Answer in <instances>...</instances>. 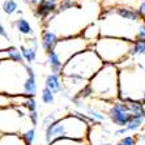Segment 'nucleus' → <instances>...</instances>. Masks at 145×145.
Listing matches in <instances>:
<instances>
[{"label":"nucleus","mask_w":145,"mask_h":145,"mask_svg":"<svg viewBox=\"0 0 145 145\" xmlns=\"http://www.w3.org/2000/svg\"><path fill=\"white\" fill-rule=\"evenodd\" d=\"M13 26L20 35H24V37H27V38L34 35L33 26H31L30 22H29L26 18H24V17H18L17 20H14Z\"/></svg>","instance_id":"nucleus-17"},{"label":"nucleus","mask_w":145,"mask_h":145,"mask_svg":"<svg viewBox=\"0 0 145 145\" xmlns=\"http://www.w3.org/2000/svg\"><path fill=\"white\" fill-rule=\"evenodd\" d=\"M5 52H7V60L14 61V63H25L20 48H17L16 46H8L5 48Z\"/></svg>","instance_id":"nucleus-22"},{"label":"nucleus","mask_w":145,"mask_h":145,"mask_svg":"<svg viewBox=\"0 0 145 145\" xmlns=\"http://www.w3.org/2000/svg\"><path fill=\"white\" fill-rule=\"evenodd\" d=\"M0 39H4V38L0 37ZM4 40H8V39H4ZM8 46H10V44H7V43H0V50H4V48H7Z\"/></svg>","instance_id":"nucleus-34"},{"label":"nucleus","mask_w":145,"mask_h":145,"mask_svg":"<svg viewBox=\"0 0 145 145\" xmlns=\"http://www.w3.org/2000/svg\"><path fill=\"white\" fill-rule=\"evenodd\" d=\"M57 7H59V0H40L35 7H33V14L38 20H40V22L46 27L48 21L55 17Z\"/></svg>","instance_id":"nucleus-10"},{"label":"nucleus","mask_w":145,"mask_h":145,"mask_svg":"<svg viewBox=\"0 0 145 145\" xmlns=\"http://www.w3.org/2000/svg\"><path fill=\"white\" fill-rule=\"evenodd\" d=\"M39 1H40V0H30V5H31V7H35Z\"/></svg>","instance_id":"nucleus-36"},{"label":"nucleus","mask_w":145,"mask_h":145,"mask_svg":"<svg viewBox=\"0 0 145 145\" xmlns=\"http://www.w3.org/2000/svg\"><path fill=\"white\" fill-rule=\"evenodd\" d=\"M1 135H3V133H1V132H0V136H1Z\"/></svg>","instance_id":"nucleus-38"},{"label":"nucleus","mask_w":145,"mask_h":145,"mask_svg":"<svg viewBox=\"0 0 145 145\" xmlns=\"http://www.w3.org/2000/svg\"><path fill=\"white\" fill-rule=\"evenodd\" d=\"M26 77V63L0 60V93L9 95H22V88Z\"/></svg>","instance_id":"nucleus-6"},{"label":"nucleus","mask_w":145,"mask_h":145,"mask_svg":"<svg viewBox=\"0 0 145 145\" xmlns=\"http://www.w3.org/2000/svg\"><path fill=\"white\" fill-rule=\"evenodd\" d=\"M90 127L86 115L80 111H72L71 114L59 118L44 129V140L47 145L59 138L88 142Z\"/></svg>","instance_id":"nucleus-1"},{"label":"nucleus","mask_w":145,"mask_h":145,"mask_svg":"<svg viewBox=\"0 0 145 145\" xmlns=\"http://www.w3.org/2000/svg\"><path fill=\"white\" fill-rule=\"evenodd\" d=\"M44 88L48 89L50 91H52L55 95L61 94L64 90V85H63V78L61 74L59 73H48L44 78Z\"/></svg>","instance_id":"nucleus-15"},{"label":"nucleus","mask_w":145,"mask_h":145,"mask_svg":"<svg viewBox=\"0 0 145 145\" xmlns=\"http://www.w3.org/2000/svg\"><path fill=\"white\" fill-rule=\"evenodd\" d=\"M136 9H137L138 16H140V21H141L142 24H145V0L140 1V4H138V7Z\"/></svg>","instance_id":"nucleus-32"},{"label":"nucleus","mask_w":145,"mask_h":145,"mask_svg":"<svg viewBox=\"0 0 145 145\" xmlns=\"http://www.w3.org/2000/svg\"><path fill=\"white\" fill-rule=\"evenodd\" d=\"M133 40H142V42H145V24H142V22L138 24Z\"/></svg>","instance_id":"nucleus-30"},{"label":"nucleus","mask_w":145,"mask_h":145,"mask_svg":"<svg viewBox=\"0 0 145 145\" xmlns=\"http://www.w3.org/2000/svg\"><path fill=\"white\" fill-rule=\"evenodd\" d=\"M1 9L7 16H13L14 13L18 12V3L16 0H4L1 4Z\"/></svg>","instance_id":"nucleus-24"},{"label":"nucleus","mask_w":145,"mask_h":145,"mask_svg":"<svg viewBox=\"0 0 145 145\" xmlns=\"http://www.w3.org/2000/svg\"><path fill=\"white\" fill-rule=\"evenodd\" d=\"M88 142L84 141H77V140H69V138H59L55 140L48 145H86Z\"/></svg>","instance_id":"nucleus-28"},{"label":"nucleus","mask_w":145,"mask_h":145,"mask_svg":"<svg viewBox=\"0 0 145 145\" xmlns=\"http://www.w3.org/2000/svg\"><path fill=\"white\" fill-rule=\"evenodd\" d=\"M40 101L44 105H54L55 103V94L48 89L43 88L40 90Z\"/></svg>","instance_id":"nucleus-26"},{"label":"nucleus","mask_w":145,"mask_h":145,"mask_svg":"<svg viewBox=\"0 0 145 145\" xmlns=\"http://www.w3.org/2000/svg\"><path fill=\"white\" fill-rule=\"evenodd\" d=\"M89 86L94 99L105 102L119 99V67L115 64H103L90 78Z\"/></svg>","instance_id":"nucleus-3"},{"label":"nucleus","mask_w":145,"mask_h":145,"mask_svg":"<svg viewBox=\"0 0 145 145\" xmlns=\"http://www.w3.org/2000/svg\"><path fill=\"white\" fill-rule=\"evenodd\" d=\"M0 37L4 38V39H8V40H9V35H8V31H7L5 26H4L1 22H0Z\"/></svg>","instance_id":"nucleus-33"},{"label":"nucleus","mask_w":145,"mask_h":145,"mask_svg":"<svg viewBox=\"0 0 145 145\" xmlns=\"http://www.w3.org/2000/svg\"><path fill=\"white\" fill-rule=\"evenodd\" d=\"M38 93V84H37V74L31 65L27 64V77L24 82L22 88V95L25 97H35Z\"/></svg>","instance_id":"nucleus-13"},{"label":"nucleus","mask_w":145,"mask_h":145,"mask_svg":"<svg viewBox=\"0 0 145 145\" xmlns=\"http://www.w3.org/2000/svg\"><path fill=\"white\" fill-rule=\"evenodd\" d=\"M89 47H90V44L81 35H72V37L60 38L57 46L55 47V51L57 52L61 61L65 64V61H68L72 56H74L76 54H78V52L86 50Z\"/></svg>","instance_id":"nucleus-8"},{"label":"nucleus","mask_w":145,"mask_h":145,"mask_svg":"<svg viewBox=\"0 0 145 145\" xmlns=\"http://www.w3.org/2000/svg\"><path fill=\"white\" fill-rule=\"evenodd\" d=\"M80 35L84 38L90 46H93V44L102 37L101 26H99V24H98V21L97 22H90V24H88L82 30H81Z\"/></svg>","instance_id":"nucleus-14"},{"label":"nucleus","mask_w":145,"mask_h":145,"mask_svg":"<svg viewBox=\"0 0 145 145\" xmlns=\"http://www.w3.org/2000/svg\"><path fill=\"white\" fill-rule=\"evenodd\" d=\"M129 112L132 115V119H144L145 120V103L141 101H124Z\"/></svg>","instance_id":"nucleus-18"},{"label":"nucleus","mask_w":145,"mask_h":145,"mask_svg":"<svg viewBox=\"0 0 145 145\" xmlns=\"http://www.w3.org/2000/svg\"><path fill=\"white\" fill-rule=\"evenodd\" d=\"M145 56V42L142 40H132L131 48H129V57Z\"/></svg>","instance_id":"nucleus-21"},{"label":"nucleus","mask_w":145,"mask_h":145,"mask_svg":"<svg viewBox=\"0 0 145 145\" xmlns=\"http://www.w3.org/2000/svg\"><path fill=\"white\" fill-rule=\"evenodd\" d=\"M59 40H60L59 34L55 33L52 29H48V27H44L42 34H40V46H42V48H43L46 54L55 50Z\"/></svg>","instance_id":"nucleus-12"},{"label":"nucleus","mask_w":145,"mask_h":145,"mask_svg":"<svg viewBox=\"0 0 145 145\" xmlns=\"http://www.w3.org/2000/svg\"><path fill=\"white\" fill-rule=\"evenodd\" d=\"M37 132H35V127H29L26 131H24L21 133V137L24 138V141L26 145H33L34 140H35Z\"/></svg>","instance_id":"nucleus-25"},{"label":"nucleus","mask_w":145,"mask_h":145,"mask_svg":"<svg viewBox=\"0 0 145 145\" xmlns=\"http://www.w3.org/2000/svg\"><path fill=\"white\" fill-rule=\"evenodd\" d=\"M119 67V99L142 101L145 95V69L140 64L125 59Z\"/></svg>","instance_id":"nucleus-2"},{"label":"nucleus","mask_w":145,"mask_h":145,"mask_svg":"<svg viewBox=\"0 0 145 145\" xmlns=\"http://www.w3.org/2000/svg\"><path fill=\"white\" fill-rule=\"evenodd\" d=\"M20 51L22 54V57H24V61L26 64L31 65L34 61L37 60V55H38V50L37 48L31 47L30 44L27 43H22L20 46Z\"/></svg>","instance_id":"nucleus-19"},{"label":"nucleus","mask_w":145,"mask_h":145,"mask_svg":"<svg viewBox=\"0 0 145 145\" xmlns=\"http://www.w3.org/2000/svg\"><path fill=\"white\" fill-rule=\"evenodd\" d=\"M46 60H47V64H48V68H50V71L52 72V73H59L61 74V69H63V67H64V63L61 61V59L59 57V55H57V52L55 50L50 51V52H47L46 54Z\"/></svg>","instance_id":"nucleus-16"},{"label":"nucleus","mask_w":145,"mask_h":145,"mask_svg":"<svg viewBox=\"0 0 145 145\" xmlns=\"http://www.w3.org/2000/svg\"><path fill=\"white\" fill-rule=\"evenodd\" d=\"M0 145H26L21 135L17 133H3L0 136Z\"/></svg>","instance_id":"nucleus-20"},{"label":"nucleus","mask_w":145,"mask_h":145,"mask_svg":"<svg viewBox=\"0 0 145 145\" xmlns=\"http://www.w3.org/2000/svg\"><path fill=\"white\" fill-rule=\"evenodd\" d=\"M22 107H24L27 112L38 111V103H37V101H35V97H26L25 98Z\"/></svg>","instance_id":"nucleus-27"},{"label":"nucleus","mask_w":145,"mask_h":145,"mask_svg":"<svg viewBox=\"0 0 145 145\" xmlns=\"http://www.w3.org/2000/svg\"><path fill=\"white\" fill-rule=\"evenodd\" d=\"M106 114H107V118L110 119V121L114 125H116L118 128L125 127L132 120L131 112L125 105V102L121 99H116V101L111 102Z\"/></svg>","instance_id":"nucleus-9"},{"label":"nucleus","mask_w":145,"mask_h":145,"mask_svg":"<svg viewBox=\"0 0 145 145\" xmlns=\"http://www.w3.org/2000/svg\"><path fill=\"white\" fill-rule=\"evenodd\" d=\"M136 138H137V141L138 140H144V142H145V133H142V135H136Z\"/></svg>","instance_id":"nucleus-35"},{"label":"nucleus","mask_w":145,"mask_h":145,"mask_svg":"<svg viewBox=\"0 0 145 145\" xmlns=\"http://www.w3.org/2000/svg\"><path fill=\"white\" fill-rule=\"evenodd\" d=\"M27 119H29V121H30V124L33 127H37L38 123H39V114H38V111L27 112Z\"/></svg>","instance_id":"nucleus-31"},{"label":"nucleus","mask_w":145,"mask_h":145,"mask_svg":"<svg viewBox=\"0 0 145 145\" xmlns=\"http://www.w3.org/2000/svg\"><path fill=\"white\" fill-rule=\"evenodd\" d=\"M110 9H111L115 14H118L119 17H121L123 20H127V21H129V22H133V24H140V22H141L137 9H135V8L124 5V4H119V5L110 7Z\"/></svg>","instance_id":"nucleus-11"},{"label":"nucleus","mask_w":145,"mask_h":145,"mask_svg":"<svg viewBox=\"0 0 145 145\" xmlns=\"http://www.w3.org/2000/svg\"><path fill=\"white\" fill-rule=\"evenodd\" d=\"M98 145H114V144H111V142H108V141H102L101 144H98Z\"/></svg>","instance_id":"nucleus-37"},{"label":"nucleus","mask_w":145,"mask_h":145,"mask_svg":"<svg viewBox=\"0 0 145 145\" xmlns=\"http://www.w3.org/2000/svg\"><path fill=\"white\" fill-rule=\"evenodd\" d=\"M116 145H138V142H137L136 136L131 135V136H123V137L118 141Z\"/></svg>","instance_id":"nucleus-29"},{"label":"nucleus","mask_w":145,"mask_h":145,"mask_svg":"<svg viewBox=\"0 0 145 145\" xmlns=\"http://www.w3.org/2000/svg\"><path fill=\"white\" fill-rule=\"evenodd\" d=\"M0 1H4V0H0Z\"/></svg>","instance_id":"nucleus-39"},{"label":"nucleus","mask_w":145,"mask_h":145,"mask_svg":"<svg viewBox=\"0 0 145 145\" xmlns=\"http://www.w3.org/2000/svg\"><path fill=\"white\" fill-rule=\"evenodd\" d=\"M22 107H9L0 110V132L1 133H17L21 135L25 131L22 128L24 119L27 118V111H22Z\"/></svg>","instance_id":"nucleus-7"},{"label":"nucleus","mask_w":145,"mask_h":145,"mask_svg":"<svg viewBox=\"0 0 145 145\" xmlns=\"http://www.w3.org/2000/svg\"><path fill=\"white\" fill-rule=\"evenodd\" d=\"M103 64L105 63L90 46L89 48L81 51L72 56L68 61H65L64 67L61 69V76H71L90 81V78L103 67Z\"/></svg>","instance_id":"nucleus-4"},{"label":"nucleus","mask_w":145,"mask_h":145,"mask_svg":"<svg viewBox=\"0 0 145 145\" xmlns=\"http://www.w3.org/2000/svg\"><path fill=\"white\" fill-rule=\"evenodd\" d=\"M132 40L118 37H105L102 35L91 47L98 54L105 64L119 65L129 57V48Z\"/></svg>","instance_id":"nucleus-5"},{"label":"nucleus","mask_w":145,"mask_h":145,"mask_svg":"<svg viewBox=\"0 0 145 145\" xmlns=\"http://www.w3.org/2000/svg\"><path fill=\"white\" fill-rule=\"evenodd\" d=\"M77 7H80V0H59V7H57L56 14L67 12V10L73 9V8H77Z\"/></svg>","instance_id":"nucleus-23"}]
</instances>
